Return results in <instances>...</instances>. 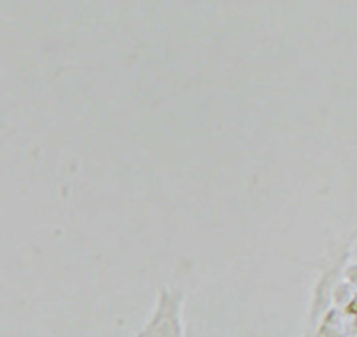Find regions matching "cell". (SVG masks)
Masks as SVG:
<instances>
[{
  "label": "cell",
  "instance_id": "1",
  "mask_svg": "<svg viewBox=\"0 0 357 337\" xmlns=\"http://www.w3.org/2000/svg\"><path fill=\"white\" fill-rule=\"evenodd\" d=\"M185 292L181 288L159 285L155 308L139 331L141 337H185L183 324Z\"/></svg>",
  "mask_w": 357,
  "mask_h": 337
},
{
  "label": "cell",
  "instance_id": "2",
  "mask_svg": "<svg viewBox=\"0 0 357 337\" xmlns=\"http://www.w3.org/2000/svg\"><path fill=\"white\" fill-rule=\"evenodd\" d=\"M314 337H356V320L330 308L314 327Z\"/></svg>",
  "mask_w": 357,
  "mask_h": 337
},
{
  "label": "cell",
  "instance_id": "3",
  "mask_svg": "<svg viewBox=\"0 0 357 337\" xmlns=\"http://www.w3.org/2000/svg\"><path fill=\"white\" fill-rule=\"evenodd\" d=\"M135 337H141V336H139V334H137V336H135Z\"/></svg>",
  "mask_w": 357,
  "mask_h": 337
},
{
  "label": "cell",
  "instance_id": "4",
  "mask_svg": "<svg viewBox=\"0 0 357 337\" xmlns=\"http://www.w3.org/2000/svg\"><path fill=\"white\" fill-rule=\"evenodd\" d=\"M185 337H187V336H185Z\"/></svg>",
  "mask_w": 357,
  "mask_h": 337
}]
</instances>
